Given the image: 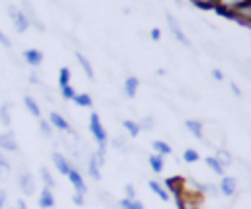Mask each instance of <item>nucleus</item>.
<instances>
[{
	"label": "nucleus",
	"instance_id": "1",
	"mask_svg": "<svg viewBox=\"0 0 251 209\" xmlns=\"http://www.w3.org/2000/svg\"><path fill=\"white\" fill-rule=\"evenodd\" d=\"M88 127H90V133H92L94 141L98 143V148H106V146H108V131L104 129V125H102V121H100V115H98L96 111L90 113V123H88Z\"/></svg>",
	"mask_w": 251,
	"mask_h": 209
},
{
	"label": "nucleus",
	"instance_id": "2",
	"mask_svg": "<svg viewBox=\"0 0 251 209\" xmlns=\"http://www.w3.org/2000/svg\"><path fill=\"white\" fill-rule=\"evenodd\" d=\"M18 186L24 195H33L35 193V178L31 176L29 170H22L18 174Z\"/></svg>",
	"mask_w": 251,
	"mask_h": 209
},
{
	"label": "nucleus",
	"instance_id": "3",
	"mask_svg": "<svg viewBox=\"0 0 251 209\" xmlns=\"http://www.w3.org/2000/svg\"><path fill=\"white\" fill-rule=\"evenodd\" d=\"M8 14H10V20L14 21L16 29H18L20 33H24V31L29 27V20H27L25 14H24L22 10H18L16 6H8Z\"/></svg>",
	"mask_w": 251,
	"mask_h": 209
},
{
	"label": "nucleus",
	"instance_id": "4",
	"mask_svg": "<svg viewBox=\"0 0 251 209\" xmlns=\"http://www.w3.org/2000/svg\"><path fill=\"white\" fill-rule=\"evenodd\" d=\"M245 2H249V0H216V8L214 10L218 14H222V16H226V18H229L231 12L237 10L239 6H243Z\"/></svg>",
	"mask_w": 251,
	"mask_h": 209
},
{
	"label": "nucleus",
	"instance_id": "5",
	"mask_svg": "<svg viewBox=\"0 0 251 209\" xmlns=\"http://www.w3.org/2000/svg\"><path fill=\"white\" fill-rule=\"evenodd\" d=\"M167 23H169V29H171V33L175 35V39L178 41V43H182L184 47H188L190 45V41H188V37L184 35V31H182V27L178 25V21L171 16V14H167Z\"/></svg>",
	"mask_w": 251,
	"mask_h": 209
},
{
	"label": "nucleus",
	"instance_id": "6",
	"mask_svg": "<svg viewBox=\"0 0 251 209\" xmlns=\"http://www.w3.org/2000/svg\"><path fill=\"white\" fill-rule=\"evenodd\" d=\"M67 178H69V182L73 184V188H75V191H76V193H82V195L86 193V189H88V188H86L84 178H82V174H80V170H78L76 166H73V168H71V172H69V176H67Z\"/></svg>",
	"mask_w": 251,
	"mask_h": 209
},
{
	"label": "nucleus",
	"instance_id": "7",
	"mask_svg": "<svg viewBox=\"0 0 251 209\" xmlns=\"http://www.w3.org/2000/svg\"><path fill=\"white\" fill-rule=\"evenodd\" d=\"M176 199L178 209H200V195H190V193H180Z\"/></svg>",
	"mask_w": 251,
	"mask_h": 209
},
{
	"label": "nucleus",
	"instance_id": "8",
	"mask_svg": "<svg viewBox=\"0 0 251 209\" xmlns=\"http://www.w3.org/2000/svg\"><path fill=\"white\" fill-rule=\"evenodd\" d=\"M229 18L237 20V21H239V23H243V25H251V0H249V2H245L243 6H239L237 10H233Z\"/></svg>",
	"mask_w": 251,
	"mask_h": 209
},
{
	"label": "nucleus",
	"instance_id": "9",
	"mask_svg": "<svg viewBox=\"0 0 251 209\" xmlns=\"http://www.w3.org/2000/svg\"><path fill=\"white\" fill-rule=\"evenodd\" d=\"M51 158H53V164H55V168L63 174V176H69V172H71V168H73V164H71V160L63 154V152H59V150H55L53 154H51Z\"/></svg>",
	"mask_w": 251,
	"mask_h": 209
},
{
	"label": "nucleus",
	"instance_id": "10",
	"mask_svg": "<svg viewBox=\"0 0 251 209\" xmlns=\"http://www.w3.org/2000/svg\"><path fill=\"white\" fill-rule=\"evenodd\" d=\"M49 123H51L55 129L63 131V133H71V135L75 133V131H73V127L69 125V121H67L59 111H51V113H49Z\"/></svg>",
	"mask_w": 251,
	"mask_h": 209
},
{
	"label": "nucleus",
	"instance_id": "11",
	"mask_svg": "<svg viewBox=\"0 0 251 209\" xmlns=\"http://www.w3.org/2000/svg\"><path fill=\"white\" fill-rule=\"evenodd\" d=\"M220 193L226 195V197H231L235 191H237V180L233 176H222V182H220Z\"/></svg>",
	"mask_w": 251,
	"mask_h": 209
},
{
	"label": "nucleus",
	"instance_id": "12",
	"mask_svg": "<svg viewBox=\"0 0 251 209\" xmlns=\"http://www.w3.org/2000/svg\"><path fill=\"white\" fill-rule=\"evenodd\" d=\"M37 205H39L41 209H53V205H55V195H53V189H51V188H47V186L41 188Z\"/></svg>",
	"mask_w": 251,
	"mask_h": 209
},
{
	"label": "nucleus",
	"instance_id": "13",
	"mask_svg": "<svg viewBox=\"0 0 251 209\" xmlns=\"http://www.w3.org/2000/svg\"><path fill=\"white\" fill-rule=\"evenodd\" d=\"M0 150H6V152H18V143H16V137H14L12 131L0 133Z\"/></svg>",
	"mask_w": 251,
	"mask_h": 209
},
{
	"label": "nucleus",
	"instance_id": "14",
	"mask_svg": "<svg viewBox=\"0 0 251 209\" xmlns=\"http://www.w3.org/2000/svg\"><path fill=\"white\" fill-rule=\"evenodd\" d=\"M165 188H167L169 193H173L175 197H178V195L182 193V188H184V178H178V176L167 178V180H165Z\"/></svg>",
	"mask_w": 251,
	"mask_h": 209
},
{
	"label": "nucleus",
	"instance_id": "15",
	"mask_svg": "<svg viewBox=\"0 0 251 209\" xmlns=\"http://www.w3.org/2000/svg\"><path fill=\"white\" fill-rule=\"evenodd\" d=\"M24 61L27 64H31V66H39L41 61H43V53L37 51V49H25L24 51Z\"/></svg>",
	"mask_w": 251,
	"mask_h": 209
},
{
	"label": "nucleus",
	"instance_id": "16",
	"mask_svg": "<svg viewBox=\"0 0 251 209\" xmlns=\"http://www.w3.org/2000/svg\"><path fill=\"white\" fill-rule=\"evenodd\" d=\"M137 88H139V78L137 76H127L126 82H124V94H126V98H135Z\"/></svg>",
	"mask_w": 251,
	"mask_h": 209
},
{
	"label": "nucleus",
	"instance_id": "17",
	"mask_svg": "<svg viewBox=\"0 0 251 209\" xmlns=\"http://www.w3.org/2000/svg\"><path fill=\"white\" fill-rule=\"evenodd\" d=\"M86 170H88V176L92 178V180H100L102 178V174H100V162L96 160V156H94V152L88 156V162H86Z\"/></svg>",
	"mask_w": 251,
	"mask_h": 209
},
{
	"label": "nucleus",
	"instance_id": "18",
	"mask_svg": "<svg viewBox=\"0 0 251 209\" xmlns=\"http://www.w3.org/2000/svg\"><path fill=\"white\" fill-rule=\"evenodd\" d=\"M149 189H151L161 201H169V199H171V193L167 191V188H165L163 184H159L157 180H149Z\"/></svg>",
	"mask_w": 251,
	"mask_h": 209
},
{
	"label": "nucleus",
	"instance_id": "19",
	"mask_svg": "<svg viewBox=\"0 0 251 209\" xmlns=\"http://www.w3.org/2000/svg\"><path fill=\"white\" fill-rule=\"evenodd\" d=\"M22 6H24V10H25L24 14H25V18L29 20V23H33V25L37 27V31H43L45 27H43V23L37 20V16H35V10L29 6V2H27V0H24V2H22Z\"/></svg>",
	"mask_w": 251,
	"mask_h": 209
},
{
	"label": "nucleus",
	"instance_id": "20",
	"mask_svg": "<svg viewBox=\"0 0 251 209\" xmlns=\"http://www.w3.org/2000/svg\"><path fill=\"white\" fill-rule=\"evenodd\" d=\"M184 127L196 137V139H200V141H204V125L200 123V121H196V119H188L186 123H184Z\"/></svg>",
	"mask_w": 251,
	"mask_h": 209
},
{
	"label": "nucleus",
	"instance_id": "21",
	"mask_svg": "<svg viewBox=\"0 0 251 209\" xmlns=\"http://www.w3.org/2000/svg\"><path fill=\"white\" fill-rule=\"evenodd\" d=\"M147 162H149V166H151V170L155 172V174H159V172H163V168H165V156H161V154H149V158H147Z\"/></svg>",
	"mask_w": 251,
	"mask_h": 209
},
{
	"label": "nucleus",
	"instance_id": "22",
	"mask_svg": "<svg viewBox=\"0 0 251 209\" xmlns=\"http://www.w3.org/2000/svg\"><path fill=\"white\" fill-rule=\"evenodd\" d=\"M204 162H206V166L214 172V174H218V176H224V172H226V168L220 164V160L216 158V156H206L204 158Z\"/></svg>",
	"mask_w": 251,
	"mask_h": 209
},
{
	"label": "nucleus",
	"instance_id": "23",
	"mask_svg": "<svg viewBox=\"0 0 251 209\" xmlns=\"http://www.w3.org/2000/svg\"><path fill=\"white\" fill-rule=\"evenodd\" d=\"M76 61H78V64L82 66V70H84L86 78H88V80H92V78H94V70H92V64L88 63V59H86L82 53H76Z\"/></svg>",
	"mask_w": 251,
	"mask_h": 209
},
{
	"label": "nucleus",
	"instance_id": "24",
	"mask_svg": "<svg viewBox=\"0 0 251 209\" xmlns=\"http://www.w3.org/2000/svg\"><path fill=\"white\" fill-rule=\"evenodd\" d=\"M24 104H25V107H27V111L33 115V117H39L41 115V109H39V104L31 98V96H24Z\"/></svg>",
	"mask_w": 251,
	"mask_h": 209
},
{
	"label": "nucleus",
	"instance_id": "25",
	"mask_svg": "<svg viewBox=\"0 0 251 209\" xmlns=\"http://www.w3.org/2000/svg\"><path fill=\"white\" fill-rule=\"evenodd\" d=\"M124 129H126V131L129 133V137H133V139L141 133L139 123H137V121H131V119H126V121H124Z\"/></svg>",
	"mask_w": 251,
	"mask_h": 209
},
{
	"label": "nucleus",
	"instance_id": "26",
	"mask_svg": "<svg viewBox=\"0 0 251 209\" xmlns=\"http://www.w3.org/2000/svg\"><path fill=\"white\" fill-rule=\"evenodd\" d=\"M153 148H155V152H157V154H161V156H167V154H171V152H173L171 145H169V143H165V141H153Z\"/></svg>",
	"mask_w": 251,
	"mask_h": 209
},
{
	"label": "nucleus",
	"instance_id": "27",
	"mask_svg": "<svg viewBox=\"0 0 251 209\" xmlns=\"http://www.w3.org/2000/svg\"><path fill=\"white\" fill-rule=\"evenodd\" d=\"M73 102L78 105V107H92V98L88 94H76L73 98Z\"/></svg>",
	"mask_w": 251,
	"mask_h": 209
},
{
	"label": "nucleus",
	"instance_id": "28",
	"mask_svg": "<svg viewBox=\"0 0 251 209\" xmlns=\"http://www.w3.org/2000/svg\"><path fill=\"white\" fill-rule=\"evenodd\" d=\"M39 131L45 139H53V125L49 123V119H39Z\"/></svg>",
	"mask_w": 251,
	"mask_h": 209
},
{
	"label": "nucleus",
	"instance_id": "29",
	"mask_svg": "<svg viewBox=\"0 0 251 209\" xmlns=\"http://www.w3.org/2000/svg\"><path fill=\"white\" fill-rule=\"evenodd\" d=\"M39 176H41V180H43V184H45L47 188H51V189L55 188V178L51 176V172H49L45 166H41V168H39Z\"/></svg>",
	"mask_w": 251,
	"mask_h": 209
},
{
	"label": "nucleus",
	"instance_id": "30",
	"mask_svg": "<svg viewBox=\"0 0 251 209\" xmlns=\"http://www.w3.org/2000/svg\"><path fill=\"white\" fill-rule=\"evenodd\" d=\"M120 203V207L122 209H145L143 207V203L141 201H137V199H127V197H124L122 201H118Z\"/></svg>",
	"mask_w": 251,
	"mask_h": 209
},
{
	"label": "nucleus",
	"instance_id": "31",
	"mask_svg": "<svg viewBox=\"0 0 251 209\" xmlns=\"http://www.w3.org/2000/svg\"><path fill=\"white\" fill-rule=\"evenodd\" d=\"M0 121H2V125H6V127L12 125V115H10V105H8V104L0 105Z\"/></svg>",
	"mask_w": 251,
	"mask_h": 209
},
{
	"label": "nucleus",
	"instance_id": "32",
	"mask_svg": "<svg viewBox=\"0 0 251 209\" xmlns=\"http://www.w3.org/2000/svg\"><path fill=\"white\" fill-rule=\"evenodd\" d=\"M69 82H71V70H69V66H63L59 70V86L61 88L63 86H69Z\"/></svg>",
	"mask_w": 251,
	"mask_h": 209
},
{
	"label": "nucleus",
	"instance_id": "33",
	"mask_svg": "<svg viewBox=\"0 0 251 209\" xmlns=\"http://www.w3.org/2000/svg\"><path fill=\"white\" fill-rule=\"evenodd\" d=\"M214 156L220 160V164H222L224 168H226V166H229V164L233 162V160H231V154H229L227 150H224V148H222V150H218V154H214Z\"/></svg>",
	"mask_w": 251,
	"mask_h": 209
},
{
	"label": "nucleus",
	"instance_id": "34",
	"mask_svg": "<svg viewBox=\"0 0 251 209\" xmlns=\"http://www.w3.org/2000/svg\"><path fill=\"white\" fill-rule=\"evenodd\" d=\"M198 158H200V154H198V150H194V148H186V150L182 152V160H184V162H188V164L196 162Z\"/></svg>",
	"mask_w": 251,
	"mask_h": 209
},
{
	"label": "nucleus",
	"instance_id": "35",
	"mask_svg": "<svg viewBox=\"0 0 251 209\" xmlns=\"http://www.w3.org/2000/svg\"><path fill=\"white\" fill-rule=\"evenodd\" d=\"M194 6L202 8V10H210V8H216V0H190Z\"/></svg>",
	"mask_w": 251,
	"mask_h": 209
},
{
	"label": "nucleus",
	"instance_id": "36",
	"mask_svg": "<svg viewBox=\"0 0 251 209\" xmlns=\"http://www.w3.org/2000/svg\"><path fill=\"white\" fill-rule=\"evenodd\" d=\"M61 94H63V98H65V100H73V98L76 96V90L69 84V86H63V88H61Z\"/></svg>",
	"mask_w": 251,
	"mask_h": 209
},
{
	"label": "nucleus",
	"instance_id": "37",
	"mask_svg": "<svg viewBox=\"0 0 251 209\" xmlns=\"http://www.w3.org/2000/svg\"><path fill=\"white\" fill-rule=\"evenodd\" d=\"M112 146H114V148H118V150H124V152H126V150H129V146L126 145V141H124L122 137H116V139L112 141Z\"/></svg>",
	"mask_w": 251,
	"mask_h": 209
},
{
	"label": "nucleus",
	"instance_id": "38",
	"mask_svg": "<svg viewBox=\"0 0 251 209\" xmlns=\"http://www.w3.org/2000/svg\"><path fill=\"white\" fill-rule=\"evenodd\" d=\"M202 193L218 195V193H220V188H218V186H214V184H202Z\"/></svg>",
	"mask_w": 251,
	"mask_h": 209
},
{
	"label": "nucleus",
	"instance_id": "39",
	"mask_svg": "<svg viewBox=\"0 0 251 209\" xmlns=\"http://www.w3.org/2000/svg\"><path fill=\"white\" fill-rule=\"evenodd\" d=\"M139 127H141V131H151L153 129V117H143L139 121Z\"/></svg>",
	"mask_w": 251,
	"mask_h": 209
},
{
	"label": "nucleus",
	"instance_id": "40",
	"mask_svg": "<svg viewBox=\"0 0 251 209\" xmlns=\"http://www.w3.org/2000/svg\"><path fill=\"white\" fill-rule=\"evenodd\" d=\"M73 203H75V205H78V207H82V205H84V195L75 191V193H73Z\"/></svg>",
	"mask_w": 251,
	"mask_h": 209
},
{
	"label": "nucleus",
	"instance_id": "41",
	"mask_svg": "<svg viewBox=\"0 0 251 209\" xmlns=\"http://www.w3.org/2000/svg\"><path fill=\"white\" fill-rule=\"evenodd\" d=\"M126 197H127V199H135V188H133L131 184L126 186Z\"/></svg>",
	"mask_w": 251,
	"mask_h": 209
},
{
	"label": "nucleus",
	"instance_id": "42",
	"mask_svg": "<svg viewBox=\"0 0 251 209\" xmlns=\"http://www.w3.org/2000/svg\"><path fill=\"white\" fill-rule=\"evenodd\" d=\"M0 166H2V168H6V170H10V168H12L10 160H8V158H6V156H4L2 152H0Z\"/></svg>",
	"mask_w": 251,
	"mask_h": 209
},
{
	"label": "nucleus",
	"instance_id": "43",
	"mask_svg": "<svg viewBox=\"0 0 251 209\" xmlns=\"http://www.w3.org/2000/svg\"><path fill=\"white\" fill-rule=\"evenodd\" d=\"M6 199H8V195H6V189H2V188H0V209L6 205Z\"/></svg>",
	"mask_w": 251,
	"mask_h": 209
},
{
	"label": "nucleus",
	"instance_id": "44",
	"mask_svg": "<svg viewBox=\"0 0 251 209\" xmlns=\"http://www.w3.org/2000/svg\"><path fill=\"white\" fill-rule=\"evenodd\" d=\"M0 43H2L4 47H12V43H10V39H8V37H6V35H4L2 31H0Z\"/></svg>",
	"mask_w": 251,
	"mask_h": 209
},
{
	"label": "nucleus",
	"instance_id": "45",
	"mask_svg": "<svg viewBox=\"0 0 251 209\" xmlns=\"http://www.w3.org/2000/svg\"><path fill=\"white\" fill-rule=\"evenodd\" d=\"M212 76H214L216 80H224V74H222L220 68H214V70H212Z\"/></svg>",
	"mask_w": 251,
	"mask_h": 209
},
{
	"label": "nucleus",
	"instance_id": "46",
	"mask_svg": "<svg viewBox=\"0 0 251 209\" xmlns=\"http://www.w3.org/2000/svg\"><path fill=\"white\" fill-rule=\"evenodd\" d=\"M8 174H10V170H6V168H2V166H0V182L8 180Z\"/></svg>",
	"mask_w": 251,
	"mask_h": 209
},
{
	"label": "nucleus",
	"instance_id": "47",
	"mask_svg": "<svg viewBox=\"0 0 251 209\" xmlns=\"http://www.w3.org/2000/svg\"><path fill=\"white\" fill-rule=\"evenodd\" d=\"M159 37H161V31H159V27H153V29H151V39H155V41H157Z\"/></svg>",
	"mask_w": 251,
	"mask_h": 209
},
{
	"label": "nucleus",
	"instance_id": "48",
	"mask_svg": "<svg viewBox=\"0 0 251 209\" xmlns=\"http://www.w3.org/2000/svg\"><path fill=\"white\" fill-rule=\"evenodd\" d=\"M29 82H31V84H39V76H37L35 72H31V74H29Z\"/></svg>",
	"mask_w": 251,
	"mask_h": 209
},
{
	"label": "nucleus",
	"instance_id": "49",
	"mask_svg": "<svg viewBox=\"0 0 251 209\" xmlns=\"http://www.w3.org/2000/svg\"><path fill=\"white\" fill-rule=\"evenodd\" d=\"M16 209H27L25 201H24V199H18V201H16Z\"/></svg>",
	"mask_w": 251,
	"mask_h": 209
},
{
	"label": "nucleus",
	"instance_id": "50",
	"mask_svg": "<svg viewBox=\"0 0 251 209\" xmlns=\"http://www.w3.org/2000/svg\"><path fill=\"white\" fill-rule=\"evenodd\" d=\"M231 90H233V92H235V96H241V92H239V88H237V86H235V84H231Z\"/></svg>",
	"mask_w": 251,
	"mask_h": 209
},
{
	"label": "nucleus",
	"instance_id": "51",
	"mask_svg": "<svg viewBox=\"0 0 251 209\" xmlns=\"http://www.w3.org/2000/svg\"><path fill=\"white\" fill-rule=\"evenodd\" d=\"M8 209H16V207H8Z\"/></svg>",
	"mask_w": 251,
	"mask_h": 209
}]
</instances>
